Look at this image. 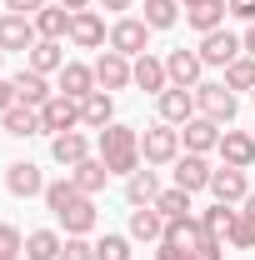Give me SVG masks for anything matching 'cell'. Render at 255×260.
<instances>
[{"label":"cell","instance_id":"1","mask_svg":"<svg viewBox=\"0 0 255 260\" xmlns=\"http://www.w3.org/2000/svg\"><path fill=\"white\" fill-rule=\"evenodd\" d=\"M100 160H105L110 175H135V170L145 165V160H140V130L120 125V120L105 125V130H100Z\"/></svg>","mask_w":255,"mask_h":260},{"label":"cell","instance_id":"2","mask_svg":"<svg viewBox=\"0 0 255 260\" xmlns=\"http://www.w3.org/2000/svg\"><path fill=\"white\" fill-rule=\"evenodd\" d=\"M195 105H200V115L215 120V125H230V120L240 115V95H235L225 80H200V85H195Z\"/></svg>","mask_w":255,"mask_h":260},{"label":"cell","instance_id":"3","mask_svg":"<svg viewBox=\"0 0 255 260\" xmlns=\"http://www.w3.org/2000/svg\"><path fill=\"white\" fill-rule=\"evenodd\" d=\"M185 155V145H180V125H150V130H140V160L145 165H175Z\"/></svg>","mask_w":255,"mask_h":260},{"label":"cell","instance_id":"4","mask_svg":"<svg viewBox=\"0 0 255 260\" xmlns=\"http://www.w3.org/2000/svg\"><path fill=\"white\" fill-rule=\"evenodd\" d=\"M90 70H95V85H100V90H110V95L125 90V85H135V60L120 55V50H100Z\"/></svg>","mask_w":255,"mask_h":260},{"label":"cell","instance_id":"5","mask_svg":"<svg viewBox=\"0 0 255 260\" xmlns=\"http://www.w3.org/2000/svg\"><path fill=\"white\" fill-rule=\"evenodd\" d=\"M110 50H120V55H145L150 50V25L140 20V15H120L115 25H110Z\"/></svg>","mask_w":255,"mask_h":260},{"label":"cell","instance_id":"6","mask_svg":"<svg viewBox=\"0 0 255 260\" xmlns=\"http://www.w3.org/2000/svg\"><path fill=\"white\" fill-rule=\"evenodd\" d=\"M65 130H80V100L50 95L40 105V135H65Z\"/></svg>","mask_w":255,"mask_h":260},{"label":"cell","instance_id":"7","mask_svg":"<svg viewBox=\"0 0 255 260\" xmlns=\"http://www.w3.org/2000/svg\"><path fill=\"white\" fill-rule=\"evenodd\" d=\"M70 45H80V50H105V45H110L105 15H100V10H75V15H70Z\"/></svg>","mask_w":255,"mask_h":260},{"label":"cell","instance_id":"8","mask_svg":"<svg viewBox=\"0 0 255 260\" xmlns=\"http://www.w3.org/2000/svg\"><path fill=\"white\" fill-rule=\"evenodd\" d=\"M45 175H40V165L35 160H10L5 165V190L15 195V200H30V195H45Z\"/></svg>","mask_w":255,"mask_h":260},{"label":"cell","instance_id":"9","mask_svg":"<svg viewBox=\"0 0 255 260\" xmlns=\"http://www.w3.org/2000/svg\"><path fill=\"white\" fill-rule=\"evenodd\" d=\"M240 55H245L240 35H230V30H210V35H200V60H205V65L225 70V65H230V60H240Z\"/></svg>","mask_w":255,"mask_h":260},{"label":"cell","instance_id":"10","mask_svg":"<svg viewBox=\"0 0 255 260\" xmlns=\"http://www.w3.org/2000/svg\"><path fill=\"white\" fill-rule=\"evenodd\" d=\"M155 110L165 125H185L200 115V105H195V90H180V85H170V90H160L155 95Z\"/></svg>","mask_w":255,"mask_h":260},{"label":"cell","instance_id":"11","mask_svg":"<svg viewBox=\"0 0 255 260\" xmlns=\"http://www.w3.org/2000/svg\"><path fill=\"white\" fill-rule=\"evenodd\" d=\"M215 150H220V160H225V165H235V170H250V165H255V135H250V130H230V125H225Z\"/></svg>","mask_w":255,"mask_h":260},{"label":"cell","instance_id":"12","mask_svg":"<svg viewBox=\"0 0 255 260\" xmlns=\"http://www.w3.org/2000/svg\"><path fill=\"white\" fill-rule=\"evenodd\" d=\"M40 40L35 35V20L30 15H0V50H20V55H30V45Z\"/></svg>","mask_w":255,"mask_h":260},{"label":"cell","instance_id":"13","mask_svg":"<svg viewBox=\"0 0 255 260\" xmlns=\"http://www.w3.org/2000/svg\"><path fill=\"white\" fill-rule=\"evenodd\" d=\"M10 85H15V100H20V105H35V110L55 95V90H50V75H40L30 65H20V70L10 75Z\"/></svg>","mask_w":255,"mask_h":260},{"label":"cell","instance_id":"14","mask_svg":"<svg viewBox=\"0 0 255 260\" xmlns=\"http://www.w3.org/2000/svg\"><path fill=\"white\" fill-rule=\"evenodd\" d=\"M200 70H205L200 50H170V55H165V75H170V85H180V90H195V85H200Z\"/></svg>","mask_w":255,"mask_h":260},{"label":"cell","instance_id":"15","mask_svg":"<svg viewBox=\"0 0 255 260\" xmlns=\"http://www.w3.org/2000/svg\"><path fill=\"white\" fill-rule=\"evenodd\" d=\"M210 195H215L220 205H245V195H250V180H245V170H235V165H220V170L210 175Z\"/></svg>","mask_w":255,"mask_h":260},{"label":"cell","instance_id":"16","mask_svg":"<svg viewBox=\"0 0 255 260\" xmlns=\"http://www.w3.org/2000/svg\"><path fill=\"white\" fill-rule=\"evenodd\" d=\"M220 130H225V125L205 120V115H195V120H185V125H180V145H185L190 155H210V150L220 145Z\"/></svg>","mask_w":255,"mask_h":260},{"label":"cell","instance_id":"17","mask_svg":"<svg viewBox=\"0 0 255 260\" xmlns=\"http://www.w3.org/2000/svg\"><path fill=\"white\" fill-rule=\"evenodd\" d=\"M210 175H215V165L205 160V155H190V150H185V155H180V160H175V185H180V190H210Z\"/></svg>","mask_w":255,"mask_h":260},{"label":"cell","instance_id":"18","mask_svg":"<svg viewBox=\"0 0 255 260\" xmlns=\"http://www.w3.org/2000/svg\"><path fill=\"white\" fill-rule=\"evenodd\" d=\"M50 160H55V165H65V170H75L80 160H90V140H85L80 130L50 135Z\"/></svg>","mask_w":255,"mask_h":260},{"label":"cell","instance_id":"19","mask_svg":"<svg viewBox=\"0 0 255 260\" xmlns=\"http://www.w3.org/2000/svg\"><path fill=\"white\" fill-rule=\"evenodd\" d=\"M80 125L85 130L115 125V95H110V90H90V95L80 100Z\"/></svg>","mask_w":255,"mask_h":260},{"label":"cell","instance_id":"20","mask_svg":"<svg viewBox=\"0 0 255 260\" xmlns=\"http://www.w3.org/2000/svg\"><path fill=\"white\" fill-rule=\"evenodd\" d=\"M55 80H60V90H55V95H70V100H85L90 90H100V85H95V70H90V65H80V60H65V70L55 75Z\"/></svg>","mask_w":255,"mask_h":260},{"label":"cell","instance_id":"21","mask_svg":"<svg viewBox=\"0 0 255 260\" xmlns=\"http://www.w3.org/2000/svg\"><path fill=\"white\" fill-rule=\"evenodd\" d=\"M55 220H60L65 235H90V230H95V220H100V215H95V195H80L70 210H60V215H55Z\"/></svg>","mask_w":255,"mask_h":260},{"label":"cell","instance_id":"22","mask_svg":"<svg viewBox=\"0 0 255 260\" xmlns=\"http://www.w3.org/2000/svg\"><path fill=\"white\" fill-rule=\"evenodd\" d=\"M135 90H145V95H160V90H170L165 60H155L150 50H145V55H135Z\"/></svg>","mask_w":255,"mask_h":260},{"label":"cell","instance_id":"23","mask_svg":"<svg viewBox=\"0 0 255 260\" xmlns=\"http://www.w3.org/2000/svg\"><path fill=\"white\" fill-rule=\"evenodd\" d=\"M0 130L15 135V140H30V135H40V110H35V105H10V110L0 115Z\"/></svg>","mask_w":255,"mask_h":260},{"label":"cell","instance_id":"24","mask_svg":"<svg viewBox=\"0 0 255 260\" xmlns=\"http://www.w3.org/2000/svg\"><path fill=\"white\" fill-rule=\"evenodd\" d=\"M130 240H165V215H160L155 205H135L130 210Z\"/></svg>","mask_w":255,"mask_h":260},{"label":"cell","instance_id":"25","mask_svg":"<svg viewBox=\"0 0 255 260\" xmlns=\"http://www.w3.org/2000/svg\"><path fill=\"white\" fill-rule=\"evenodd\" d=\"M25 65L40 70V75H60V70H65V45H60V40H35L30 55H25Z\"/></svg>","mask_w":255,"mask_h":260},{"label":"cell","instance_id":"26","mask_svg":"<svg viewBox=\"0 0 255 260\" xmlns=\"http://www.w3.org/2000/svg\"><path fill=\"white\" fill-rule=\"evenodd\" d=\"M155 195H160V180H155V170H150V165H140L135 175H125V200H130V210H135V205H155Z\"/></svg>","mask_w":255,"mask_h":260},{"label":"cell","instance_id":"27","mask_svg":"<svg viewBox=\"0 0 255 260\" xmlns=\"http://www.w3.org/2000/svg\"><path fill=\"white\" fill-rule=\"evenodd\" d=\"M225 15H230V0H205V5H195V10H185V20H190L200 35L210 30H225Z\"/></svg>","mask_w":255,"mask_h":260},{"label":"cell","instance_id":"28","mask_svg":"<svg viewBox=\"0 0 255 260\" xmlns=\"http://www.w3.org/2000/svg\"><path fill=\"white\" fill-rule=\"evenodd\" d=\"M35 35H40V40H65V35H70V10H65V5L35 10Z\"/></svg>","mask_w":255,"mask_h":260},{"label":"cell","instance_id":"29","mask_svg":"<svg viewBox=\"0 0 255 260\" xmlns=\"http://www.w3.org/2000/svg\"><path fill=\"white\" fill-rule=\"evenodd\" d=\"M60 250H65L60 230H30L25 235V260H60Z\"/></svg>","mask_w":255,"mask_h":260},{"label":"cell","instance_id":"30","mask_svg":"<svg viewBox=\"0 0 255 260\" xmlns=\"http://www.w3.org/2000/svg\"><path fill=\"white\" fill-rule=\"evenodd\" d=\"M70 180H75L85 195H100V190H105V180H110V170H105L100 155H90V160H80L75 170H70Z\"/></svg>","mask_w":255,"mask_h":260},{"label":"cell","instance_id":"31","mask_svg":"<svg viewBox=\"0 0 255 260\" xmlns=\"http://www.w3.org/2000/svg\"><path fill=\"white\" fill-rule=\"evenodd\" d=\"M80 195H85V190H80V185H75V180L65 175V180H50L40 200H45V210H50V215H60V210H70V205H75Z\"/></svg>","mask_w":255,"mask_h":260},{"label":"cell","instance_id":"32","mask_svg":"<svg viewBox=\"0 0 255 260\" xmlns=\"http://www.w3.org/2000/svg\"><path fill=\"white\" fill-rule=\"evenodd\" d=\"M195 220H200V230H205V235L225 240V235H230V220H235V205H220V200H215V205H205Z\"/></svg>","mask_w":255,"mask_h":260},{"label":"cell","instance_id":"33","mask_svg":"<svg viewBox=\"0 0 255 260\" xmlns=\"http://www.w3.org/2000/svg\"><path fill=\"white\" fill-rule=\"evenodd\" d=\"M150 30H170L180 25V0H145V15H140Z\"/></svg>","mask_w":255,"mask_h":260},{"label":"cell","instance_id":"34","mask_svg":"<svg viewBox=\"0 0 255 260\" xmlns=\"http://www.w3.org/2000/svg\"><path fill=\"white\" fill-rule=\"evenodd\" d=\"M155 210L165 215V220H185V215H190V190H180V185L160 190L155 195Z\"/></svg>","mask_w":255,"mask_h":260},{"label":"cell","instance_id":"35","mask_svg":"<svg viewBox=\"0 0 255 260\" xmlns=\"http://www.w3.org/2000/svg\"><path fill=\"white\" fill-rule=\"evenodd\" d=\"M225 245H230V250H255V215H250V210H235Z\"/></svg>","mask_w":255,"mask_h":260},{"label":"cell","instance_id":"36","mask_svg":"<svg viewBox=\"0 0 255 260\" xmlns=\"http://www.w3.org/2000/svg\"><path fill=\"white\" fill-rule=\"evenodd\" d=\"M225 85L240 95V90H255V55H240V60L225 65Z\"/></svg>","mask_w":255,"mask_h":260},{"label":"cell","instance_id":"37","mask_svg":"<svg viewBox=\"0 0 255 260\" xmlns=\"http://www.w3.org/2000/svg\"><path fill=\"white\" fill-rule=\"evenodd\" d=\"M95 260H130V235L105 230V235L95 240Z\"/></svg>","mask_w":255,"mask_h":260},{"label":"cell","instance_id":"38","mask_svg":"<svg viewBox=\"0 0 255 260\" xmlns=\"http://www.w3.org/2000/svg\"><path fill=\"white\" fill-rule=\"evenodd\" d=\"M165 240H175V245L190 250L195 240H200V220H195V215H185V220H165Z\"/></svg>","mask_w":255,"mask_h":260},{"label":"cell","instance_id":"39","mask_svg":"<svg viewBox=\"0 0 255 260\" xmlns=\"http://www.w3.org/2000/svg\"><path fill=\"white\" fill-rule=\"evenodd\" d=\"M190 260H225V240H215V235L200 230V240L190 245Z\"/></svg>","mask_w":255,"mask_h":260},{"label":"cell","instance_id":"40","mask_svg":"<svg viewBox=\"0 0 255 260\" xmlns=\"http://www.w3.org/2000/svg\"><path fill=\"white\" fill-rule=\"evenodd\" d=\"M20 250H25V235H20V225L0 220V255H20Z\"/></svg>","mask_w":255,"mask_h":260},{"label":"cell","instance_id":"41","mask_svg":"<svg viewBox=\"0 0 255 260\" xmlns=\"http://www.w3.org/2000/svg\"><path fill=\"white\" fill-rule=\"evenodd\" d=\"M60 260H95V245L85 240V235H65V250Z\"/></svg>","mask_w":255,"mask_h":260},{"label":"cell","instance_id":"42","mask_svg":"<svg viewBox=\"0 0 255 260\" xmlns=\"http://www.w3.org/2000/svg\"><path fill=\"white\" fill-rule=\"evenodd\" d=\"M45 5H50V0H5L10 15H30V20H35V10H45Z\"/></svg>","mask_w":255,"mask_h":260},{"label":"cell","instance_id":"43","mask_svg":"<svg viewBox=\"0 0 255 260\" xmlns=\"http://www.w3.org/2000/svg\"><path fill=\"white\" fill-rule=\"evenodd\" d=\"M155 260H190V250H185V245H175V240H160Z\"/></svg>","mask_w":255,"mask_h":260},{"label":"cell","instance_id":"44","mask_svg":"<svg viewBox=\"0 0 255 260\" xmlns=\"http://www.w3.org/2000/svg\"><path fill=\"white\" fill-rule=\"evenodd\" d=\"M230 15L235 20H255V0H230Z\"/></svg>","mask_w":255,"mask_h":260},{"label":"cell","instance_id":"45","mask_svg":"<svg viewBox=\"0 0 255 260\" xmlns=\"http://www.w3.org/2000/svg\"><path fill=\"white\" fill-rule=\"evenodd\" d=\"M10 105H20V100H15V85H10V80H0V115H5Z\"/></svg>","mask_w":255,"mask_h":260},{"label":"cell","instance_id":"46","mask_svg":"<svg viewBox=\"0 0 255 260\" xmlns=\"http://www.w3.org/2000/svg\"><path fill=\"white\" fill-rule=\"evenodd\" d=\"M130 5H135V0H100V10H115V15H125Z\"/></svg>","mask_w":255,"mask_h":260},{"label":"cell","instance_id":"47","mask_svg":"<svg viewBox=\"0 0 255 260\" xmlns=\"http://www.w3.org/2000/svg\"><path fill=\"white\" fill-rule=\"evenodd\" d=\"M240 45H245V55H255V20L245 25V35H240Z\"/></svg>","mask_w":255,"mask_h":260},{"label":"cell","instance_id":"48","mask_svg":"<svg viewBox=\"0 0 255 260\" xmlns=\"http://www.w3.org/2000/svg\"><path fill=\"white\" fill-rule=\"evenodd\" d=\"M65 10H70V15H75V10H90V0H60Z\"/></svg>","mask_w":255,"mask_h":260},{"label":"cell","instance_id":"49","mask_svg":"<svg viewBox=\"0 0 255 260\" xmlns=\"http://www.w3.org/2000/svg\"><path fill=\"white\" fill-rule=\"evenodd\" d=\"M195 5H205V0H180V10H195Z\"/></svg>","mask_w":255,"mask_h":260},{"label":"cell","instance_id":"50","mask_svg":"<svg viewBox=\"0 0 255 260\" xmlns=\"http://www.w3.org/2000/svg\"><path fill=\"white\" fill-rule=\"evenodd\" d=\"M245 210H250V215H255V190H250V195H245Z\"/></svg>","mask_w":255,"mask_h":260},{"label":"cell","instance_id":"51","mask_svg":"<svg viewBox=\"0 0 255 260\" xmlns=\"http://www.w3.org/2000/svg\"><path fill=\"white\" fill-rule=\"evenodd\" d=\"M0 260H20V255H0Z\"/></svg>","mask_w":255,"mask_h":260},{"label":"cell","instance_id":"52","mask_svg":"<svg viewBox=\"0 0 255 260\" xmlns=\"http://www.w3.org/2000/svg\"><path fill=\"white\" fill-rule=\"evenodd\" d=\"M0 15H5V0H0Z\"/></svg>","mask_w":255,"mask_h":260},{"label":"cell","instance_id":"53","mask_svg":"<svg viewBox=\"0 0 255 260\" xmlns=\"http://www.w3.org/2000/svg\"><path fill=\"white\" fill-rule=\"evenodd\" d=\"M0 60H5V50H0Z\"/></svg>","mask_w":255,"mask_h":260},{"label":"cell","instance_id":"54","mask_svg":"<svg viewBox=\"0 0 255 260\" xmlns=\"http://www.w3.org/2000/svg\"><path fill=\"white\" fill-rule=\"evenodd\" d=\"M250 135H255V125H250Z\"/></svg>","mask_w":255,"mask_h":260}]
</instances>
